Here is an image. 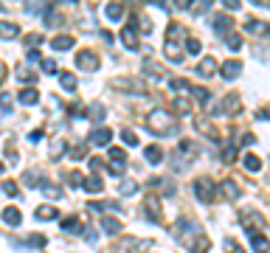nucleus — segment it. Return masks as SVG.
<instances>
[{"mask_svg": "<svg viewBox=\"0 0 270 253\" xmlns=\"http://www.w3.org/2000/svg\"><path fill=\"white\" fill-rule=\"evenodd\" d=\"M17 102L23 104V107H34V104L40 102V93H37L34 87H20V93H17Z\"/></svg>", "mask_w": 270, "mask_h": 253, "instance_id": "18", "label": "nucleus"}, {"mask_svg": "<svg viewBox=\"0 0 270 253\" xmlns=\"http://www.w3.org/2000/svg\"><path fill=\"white\" fill-rule=\"evenodd\" d=\"M183 45H186V51H189V54H194V56H197L200 51H203V45H200L197 37H186V40H183Z\"/></svg>", "mask_w": 270, "mask_h": 253, "instance_id": "42", "label": "nucleus"}, {"mask_svg": "<svg viewBox=\"0 0 270 253\" xmlns=\"http://www.w3.org/2000/svg\"><path fill=\"white\" fill-rule=\"evenodd\" d=\"M12 96L9 93H0V118H6V115H12Z\"/></svg>", "mask_w": 270, "mask_h": 253, "instance_id": "43", "label": "nucleus"}, {"mask_svg": "<svg viewBox=\"0 0 270 253\" xmlns=\"http://www.w3.org/2000/svg\"><path fill=\"white\" fill-rule=\"evenodd\" d=\"M118 192H121V197H135V194L141 192V186H138L135 180H121V188H118Z\"/></svg>", "mask_w": 270, "mask_h": 253, "instance_id": "32", "label": "nucleus"}, {"mask_svg": "<svg viewBox=\"0 0 270 253\" xmlns=\"http://www.w3.org/2000/svg\"><path fill=\"white\" fill-rule=\"evenodd\" d=\"M0 217H3V223L12 225V228H17V225H23V211L14 208V205H9V208L0 211Z\"/></svg>", "mask_w": 270, "mask_h": 253, "instance_id": "15", "label": "nucleus"}, {"mask_svg": "<svg viewBox=\"0 0 270 253\" xmlns=\"http://www.w3.org/2000/svg\"><path fill=\"white\" fill-rule=\"evenodd\" d=\"M197 130H200V133H203V135H208L211 141H220V135H217V130L208 124V121H203V118H200V121H197Z\"/></svg>", "mask_w": 270, "mask_h": 253, "instance_id": "41", "label": "nucleus"}, {"mask_svg": "<svg viewBox=\"0 0 270 253\" xmlns=\"http://www.w3.org/2000/svg\"><path fill=\"white\" fill-rule=\"evenodd\" d=\"M76 65L82 68V71L93 73V71H99V65H102V59H99V54H96V51L84 48V51H79V54H76Z\"/></svg>", "mask_w": 270, "mask_h": 253, "instance_id": "6", "label": "nucleus"}, {"mask_svg": "<svg viewBox=\"0 0 270 253\" xmlns=\"http://www.w3.org/2000/svg\"><path fill=\"white\" fill-rule=\"evenodd\" d=\"M87 141L93 146H110L113 144V130H110V126H96V130H90Z\"/></svg>", "mask_w": 270, "mask_h": 253, "instance_id": "8", "label": "nucleus"}, {"mask_svg": "<svg viewBox=\"0 0 270 253\" xmlns=\"http://www.w3.org/2000/svg\"><path fill=\"white\" fill-rule=\"evenodd\" d=\"M82 188H84V192H90V194H99L104 188V183H102V177H99V175H87Z\"/></svg>", "mask_w": 270, "mask_h": 253, "instance_id": "26", "label": "nucleus"}, {"mask_svg": "<svg viewBox=\"0 0 270 253\" xmlns=\"http://www.w3.org/2000/svg\"><path fill=\"white\" fill-rule=\"evenodd\" d=\"M225 245H228V247H231V253H245V250H242V247H239V245H234V242H231V239H228V242H225Z\"/></svg>", "mask_w": 270, "mask_h": 253, "instance_id": "61", "label": "nucleus"}, {"mask_svg": "<svg viewBox=\"0 0 270 253\" xmlns=\"http://www.w3.org/2000/svg\"><path fill=\"white\" fill-rule=\"evenodd\" d=\"M34 217L40 219V223H45V219H56V217H59V211H56L54 205H40Z\"/></svg>", "mask_w": 270, "mask_h": 253, "instance_id": "27", "label": "nucleus"}, {"mask_svg": "<svg viewBox=\"0 0 270 253\" xmlns=\"http://www.w3.org/2000/svg\"><path fill=\"white\" fill-rule=\"evenodd\" d=\"M102 231L107 236H115V234H121V223H118V219H113V217H104L102 219Z\"/></svg>", "mask_w": 270, "mask_h": 253, "instance_id": "30", "label": "nucleus"}, {"mask_svg": "<svg viewBox=\"0 0 270 253\" xmlns=\"http://www.w3.org/2000/svg\"><path fill=\"white\" fill-rule=\"evenodd\" d=\"M87 211H115V214H121V205L113 203V200H102V203H87Z\"/></svg>", "mask_w": 270, "mask_h": 253, "instance_id": "25", "label": "nucleus"}, {"mask_svg": "<svg viewBox=\"0 0 270 253\" xmlns=\"http://www.w3.org/2000/svg\"><path fill=\"white\" fill-rule=\"evenodd\" d=\"M3 172H6V166H3V161H0V175H3Z\"/></svg>", "mask_w": 270, "mask_h": 253, "instance_id": "64", "label": "nucleus"}, {"mask_svg": "<svg viewBox=\"0 0 270 253\" xmlns=\"http://www.w3.org/2000/svg\"><path fill=\"white\" fill-rule=\"evenodd\" d=\"M3 76H6V68L0 65V84H3Z\"/></svg>", "mask_w": 270, "mask_h": 253, "instance_id": "63", "label": "nucleus"}, {"mask_svg": "<svg viewBox=\"0 0 270 253\" xmlns=\"http://www.w3.org/2000/svg\"><path fill=\"white\" fill-rule=\"evenodd\" d=\"M239 219H242V225L253 223V225H259V228H262V225H264V219L259 217L256 211H242V214H239Z\"/></svg>", "mask_w": 270, "mask_h": 253, "instance_id": "38", "label": "nucleus"}, {"mask_svg": "<svg viewBox=\"0 0 270 253\" xmlns=\"http://www.w3.org/2000/svg\"><path fill=\"white\" fill-rule=\"evenodd\" d=\"M17 34H20V25L17 23H6V20L0 23V37H3V40H14Z\"/></svg>", "mask_w": 270, "mask_h": 253, "instance_id": "29", "label": "nucleus"}, {"mask_svg": "<svg viewBox=\"0 0 270 253\" xmlns=\"http://www.w3.org/2000/svg\"><path fill=\"white\" fill-rule=\"evenodd\" d=\"M82 239H87V242H96L99 236H96V231H93V228H82Z\"/></svg>", "mask_w": 270, "mask_h": 253, "instance_id": "57", "label": "nucleus"}, {"mask_svg": "<svg viewBox=\"0 0 270 253\" xmlns=\"http://www.w3.org/2000/svg\"><path fill=\"white\" fill-rule=\"evenodd\" d=\"M141 71H144L146 76H152V79H155V82H161V79H169V76H166V71H163V68L158 65V62H152V59H146Z\"/></svg>", "mask_w": 270, "mask_h": 253, "instance_id": "21", "label": "nucleus"}, {"mask_svg": "<svg viewBox=\"0 0 270 253\" xmlns=\"http://www.w3.org/2000/svg\"><path fill=\"white\" fill-rule=\"evenodd\" d=\"M104 115H107V110H104V104L93 102V104H90V107H87V118H90V121H93V124H99V126H102Z\"/></svg>", "mask_w": 270, "mask_h": 253, "instance_id": "23", "label": "nucleus"}, {"mask_svg": "<svg viewBox=\"0 0 270 253\" xmlns=\"http://www.w3.org/2000/svg\"><path fill=\"white\" fill-rule=\"evenodd\" d=\"M40 42H42V34H28V37H25V45H28V51L37 48Z\"/></svg>", "mask_w": 270, "mask_h": 253, "instance_id": "53", "label": "nucleus"}, {"mask_svg": "<svg viewBox=\"0 0 270 253\" xmlns=\"http://www.w3.org/2000/svg\"><path fill=\"white\" fill-rule=\"evenodd\" d=\"M59 225H62V231H65V234H68V231H71V234H82V225H79L76 217H65Z\"/></svg>", "mask_w": 270, "mask_h": 253, "instance_id": "37", "label": "nucleus"}, {"mask_svg": "<svg viewBox=\"0 0 270 253\" xmlns=\"http://www.w3.org/2000/svg\"><path fill=\"white\" fill-rule=\"evenodd\" d=\"M121 42H124L127 51H138V23H135V17L130 20V25L121 28Z\"/></svg>", "mask_w": 270, "mask_h": 253, "instance_id": "7", "label": "nucleus"}, {"mask_svg": "<svg viewBox=\"0 0 270 253\" xmlns=\"http://www.w3.org/2000/svg\"><path fill=\"white\" fill-rule=\"evenodd\" d=\"M197 155H200V146L194 144V141H180L172 152V169L174 172H186V169L197 161Z\"/></svg>", "mask_w": 270, "mask_h": 253, "instance_id": "2", "label": "nucleus"}, {"mask_svg": "<svg viewBox=\"0 0 270 253\" xmlns=\"http://www.w3.org/2000/svg\"><path fill=\"white\" fill-rule=\"evenodd\" d=\"M40 65H42V71H45V73H56V62L54 59H42Z\"/></svg>", "mask_w": 270, "mask_h": 253, "instance_id": "54", "label": "nucleus"}, {"mask_svg": "<svg viewBox=\"0 0 270 253\" xmlns=\"http://www.w3.org/2000/svg\"><path fill=\"white\" fill-rule=\"evenodd\" d=\"M73 45H76V40H73L71 34H59V37L51 40V48H54V51H71Z\"/></svg>", "mask_w": 270, "mask_h": 253, "instance_id": "22", "label": "nucleus"}, {"mask_svg": "<svg viewBox=\"0 0 270 253\" xmlns=\"http://www.w3.org/2000/svg\"><path fill=\"white\" fill-rule=\"evenodd\" d=\"M222 6L228 9V12H239V9H242V3H239V0H225Z\"/></svg>", "mask_w": 270, "mask_h": 253, "instance_id": "58", "label": "nucleus"}, {"mask_svg": "<svg viewBox=\"0 0 270 253\" xmlns=\"http://www.w3.org/2000/svg\"><path fill=\"white\" fill-rule=\"evenodd\" d=\"M146 130H149L152 135H158V138H172V135L180 133V121L174 118L169 110L155 107L149 115H146Z\"/></svg>", "mask_w": 270, "mask_h": 253, "instance_id": "1", "label": "nucleus"}, {"mask_svg": "<svg viewBox=\"0 0 270 253\" xmlns=\"http://www.w3.org/2000/svg\"><path fill=\"white\" fill-rule=\"evenodd\" d=\"M222 40H225V45H228L231 51H239V48H242V37L236 34V31H231V34H225V37H222Z\"/></svg>", "mask_w": 270, "mask_h": 253, "instance_id": "40", "label": "nucleus"}, {"mask_svg": "<svg viewBox=\"0 0 270 253\" xmlns=\"http://www.w3.org/2000/svg\"><path fill=\"white\" fill-rule=\"evenodd\" d=\"M172 107H174V110H177V113H180V115H189V110H192V104H189V99L177 96V99H174V102H172Z\"/></svg>", "mask_w": 270, "mask_h": 253, "instance_id": "44", "label": "nucleus"}, {"mask_svg": "<svg viewBox=\"0 0 270 253\" xmlns=\"http://www.w3.org/2000/svg\"><path fill=\"white\" fill-rule=\"evenodd\" d=\"M68 183H71L73 188H82L84 186V177L79 175V172H71V175H68Z\"/></svg>", "mask_w": 270, "mask_h": 253, "instance_id": "50", "label": "nucleus"}, {"mask_svg": "<svg viewBox=\"0 0 270 253\" xmlns=\"http://www.w3.org/2000/svg\"><path fill=\"white\" fill-rule=\"evenodd\" d=\"M251 144H256V138H253L251 133H245L242 135V146H251Z\"/></svg>", "mask_w": 270, "mask_h": 253, "instance_id": "60", "label": "nucleus"}, {"mask_svg": "<svg viewBox=\"0 0 270 253\" xmlns=\"http://www.w3.org/2000/svg\"><path fill=\"white\" fill-rule=\"evenodd\" d=\"M107 157H110V166L127 169V152L121 146H107Z\"/></svg>", "mask_w": 270, "mask_h": 253, "instance_id": "16", "label": "nucleus"}, {"mask_svg": "<svg viewBox=\"0 0 270 253\" xmlns=\"http://www.w3.org/2000/svg\"><path fill=\"white\" fill-rule=\"evenodd\" d=\"M194 197L200 203H214L217 200V183L211 177H197L194 180Z\"/></svg>", "mask_w": 270, "mask_h": 253, "instance_id": "4", "label": "nucleus"}, {"mask_svg": "<svg viewBox=\"0 0 270 253\" xmlns=\"http://www.w3.org/2000/svg\"><path fill=\"white\" fill-rule=\"evenodd\" d=\"M121 141H124L127 146H138L141 141H138V133H132V130H124V133H121Z\"/></svg>", "mask_w": 270, "mask_h": 253, "instance_id": "47", "label": "nucleus"}, {"mask_svg": "<svg viewBox=\"0 0 270 253\" xmlns=\"http://www.w3.org/2000/svg\"><path fill=\"white\" fill-rule=\"evenodd\" d=\"M28 138H31V141H42V133H40V130H34V133H31Z\"/></svg>", "mask_w": 270, "mask_h": 253, "instance_id": "62", "label": "nucleus"}, {"mask_svg": "<svg viewBox=\"0 0 270 253\" xmlns=\"http://www.w3.org/2000/svg\"><path fill=\"white\" fill-rule=\"evenodd\" d=\"M25 62H31V65H37V62H40V51H37V48H31L28 54H25Z\"/></svg>", "mask_w": 270, "mask_h": 253, "instance_id": "56", "label": "nucleus"}, {"mask_svg": "<svg viewBox=\"0 0 270 253\" xmlns=\"http://www.w3.org/2000/svg\"><path fill=\"white\" fill-rule=\"evenodd\" d=\"M214 28L220 31L222 37H225V31L231 34V17H217V20H214Z\"/></svg>", "mask_w": 270, "mask_h": 253, "instance_id": "46", "label": "nucleus"}, {"mask_svg": "<svg viewBox=\"0 0 270 253\" xmlns=\"http://www.w3.org/2000/svg\"><path fill=\"white\" fill-rule=\"evenodd\" d=\"M217 192H220V194H217V197H225V200H228V203H236V200L242 197L239 186H236L234 180H222L220 186H217Z\"/></svg>", "mask_w": 270, "mask_h": 253, "instance_id": "9", "label": "nucleus"}, {"mask_svg": "<svg viewBox=\"0 0 270 253\" xmlns=\"http://www.w3.org/2000/svg\"><path fill=\"white\" fill-rule=\"evenodd\" d=\"M71 157H84V144H76L71 149Z\"/></svg>", "mask_w": 270, "mask_h": 253, "instance_id": "59", "label": "nucleus"}, {"mask_svg": "<svg viewBox=\"0 0 270 253\" xmlns=\"http://www.w3.org/2000/svg\"><path fill=\"white\" fill-rule=\"evenodd\" d=\"M144 214H146V219L149 223H161V203H158V197L155 194H149V197L144 200Z\"/></svg>", "mask_w": 270, "mask_h": 253, "instance_id": "10", "label": "nucleus"}, {"mask_svg": "<svg viewBox=\"0 0 270 253\" xmlns=\"http://www.w3.org/2000/svg\"><path fill=\"white\" fill-rule=\"evenodd\" d=\"M211 115H236L242 113V104H239V96L236 93H231V96L220 99V104H208Z\"/></svg>", "mask_w": 270, "mask_h": 253, "instance_id": "3", "label": "nucleus"}, {"mask_svg": "<svg viewBox=\"0 0 270 253\" xmlns=\"http://www.w3.org/2000/svg\"><path fill=\"white\" fill-rule=\"evenodd\" d=\"M214 73H217V62H214V56H203V59L197 62V76L211 79Z\"/></svg>", "mask_w": 270, "mask_h": 253, "instance_id": "17", "label": "nucleus"}, {"mask_svg": "<svg viewBox=\"0 0 270 253\" xmlns=\"http://www.w3.org/2000/svg\"><path fill=\"white\" fill-rule=\"evenodd\" d=\"M104 17H107L110 23H121V20H124V3H107V6H104Z\"/></svg>", "mask_w": 270, "mask_h": 253, "instance_id": "19", "label": "nucleus"}, {"mask_svg": "<svg viewBox=\"0 0 270 253\" xmlns=\"http://www.w3.org/2000/svg\"><path fill=\"white\" fill-rule=\"evenodd\" d=\"M110 87H113V90H124V93H138V96H146L144 82H141V79H132V76L110 79Z\"/></svg>", "mask_w": 270, "mask_h": 253, "instance_id": "5", "label": "nucleus"}, {"mask_svg": "<svg viewBox=\"0 0 270 253\" xmlns=\"http://www.w3.org/2000/svg\"><path fill=\"white\" fill-rule=\"evenodd\" d=\"M17 82H20V87H34L37 76L31 71H23V68H20V71H17Z\"/></svg>", "mask_w": 270, "mask_h": 253, "instance_id": "36", "label": "nucleus"}, {"mask_svg": "<svg viewBox=\"0 0 270 253\" xmlns=\"http://www.w3.org/2000/svg\"><path fill=\"white\" fill-rule=\"evenodd\" d=\"M144 157L152 163V166H158V163L163 161V149H161V146H146V149H144Z\"/></svg>", "mask_w": 270, "mask_h": 253, "instance_id": "31", "label": "nucleus"}, {"mask_svg": "<svg viewBox=\"0 0 270 253\" xmlns=\"http://www.w3.org/2000/svg\"><path fill=\"white\" fill-rule=\"evenodd\" d=\"M23 9L28 14H40V12H45V9H48V3H23Z\"/></svg>", "mask_w": 270, "mask_h": 253, "instance_id": "48", "label": "nucleus"}, {"mask_svg": "<svg viewBox=\"0 0 270 253\" xmlns=\"http://www.w3.org/2000/svg\"><path fill=\"white\" fill-rule=\"evenodd\" d=\"M45 25H48V28H56V25H62V14L59 12H54V6H51L48 3V9H45Z\"/></svg>", "mask_w": 270, "mask_h": 253, "instance_id": "28", "label": "nucleus"}, {"mask_svg": "<svg viewBox=\"0 0 270 253\" xmlns=\"http://www.w3.org/2000/svg\"><path fill=\"white\" fill-rule=\"evenodd\" d=\"M169 87H172L174 93H180V90H189V82H183V79H169Z\"/></svg>", "mask_w": 270, "mask_h": 253, "instance_id": "49", "label": "nucleus"}, {"mask_svg": "<svg viewBox=\"0 0 270 253\" xmlns=\"http://www.w3.org/2000/svg\"><path fill=\"white\" fill-rule=\"evenodd\" d=\"M189 96H192L197 104H203V107L211 104V93H208V87H203V84H189Z\"/></svg>", "mask_w": 270, "mask_h": 253, "instance_id": "14", "label": "nucleus"}, {"mask_svg": "<svg viewBox=\"0 0 270 253\" xmlns=\"http://www.w3.org/2000/svg\"><path fill=\"white\" fill-rule=\"evenodd\" d=\"M163 56H166L169 62H183V51H180V45L177 42H163Z\"/></svg>", "mask_w": 270, "mask_h": 253, "instance_id": "20", "label": "nucleus"}, {"mask_svg": "<svg viewBox=\"0 0 270 253\" xmlns=\"http://www.w3.org/2000/svg\"><path fill=\"white\" fill-rule=\"evenodd\" d=\"M0 188H3L6 197H20V186L14 180H3V186H0Z\"/></svg>", "mask_w": 270, "mask_h": 253, "instance_id": "45", "label": "nucleus"}, {"mask_svg": "<svg viewBox=\"0 0 270 253\" xmlns=\"http://www.w3.org/2000/svg\"><path fill=\"white\" fill-rule=\"evenodd\" d=\"M222 157H225V161H234V157H236V146L234 144H225V146H222Z\"/></svg>", "mask_w": 270, "mask_h": 253, "instance_id": "52", "label": "nucleus"}, {"mask_svg": "<svg viewBox=\"0 0 270 253\" xmlns=\"http://www.w3.org/2000/svg\"><path fill=\"white\" fill-rule=\"evenodd\" d=\"M217 71H220V76H222V79H239V73H242V62H239V59H225L220 68H217Z\"/></svg>", "mask_w": 270, "mask_h": 253, "instance_id": "11", "label": "nucleus"}, {"mask_svg": "<svg viewBox=\"0 0 270 253\" xmlns=\"http://www.w3.org/2000/svg\"><path fill=\"white\" fill-rule=\"evenodd\" d=\"M40 192L45 194V197H51V200H59V197H62V188H56L54 183H48V180L40 186Z\"/></svg>", "mask_w": 270, "mask_h": 253, "instance_id": "39", "label": "nucleus"}, {"mask_svg": "<svg viewBox=\"0 0 270 253\" xmlns=\"http://www.w3.org/2000/svg\"><path fill=\"white\" fill-rule=\"evenodd\" d=\"M59 84H62V90L73 93V90H76V76H73V73H68V71H62L59 73Z\"/></svg>", "mask_w": 270, "mask_h": 253, "instance_id": "33", "label": "nucleus"}, {"mask_svg": "<svg viewBox=\"0 0 270 253\" xmlns=\"http://www.w3.org/2000/svg\"><path fill=\"white\" fill-rule=\"evenodd\" d=\"M177 40H186V31L180 28L177 23H172V25L166 28V42H177Z\"/></svg>", "mask_w": 270, "mask_h": 253, "instance_id": "35", "label": "nucleus"}, {"mask_svg": "<svg viewBox=\"0 0 270 253\" xmlns=\"http://www.w3.org/2000/svg\"><path fill=\"white\" fill-rule=\"evenodd\" d=\"M192 9H197L194 14H200V12H208V9H211V0H203V3H192Z\"/></svg>", "mask_w": 270, "mask_h": 253, "instance_id": "55", "label": "nucleus"}, {"mask_svg": "<svg viewBox=\"0 0 270 253\" xmlns=\"http://www.w3.org/2000/svg\"><path fill=\"white\" fill-rule=\"evenodd\" d=\"M248 242H251L253 253H267L270 250V239L264 234H259V231H248Z\"/></svg>", "mask_w": 270, "mask_h": 253, "instance_id": "12", "label": "nucleus"}, {"mask_svg": "<svg viewBox=\"0 0 270 253\" xmlns=\"http://www.w3.org/2000/svg\"><path fill=\"white\" fill-rule=\"evenodd\" d=\"M245 31L248 34H256V37H270V23L267 20L251 17V20H245Z\"/></svg>", "mask_w": 270, "mask_h": 253, "instance_id": "13", "label": "nucleus"}, {"mask_svg": "<svg viewBox=\"0 0 270 253\" xmlns=\"http://www.w3.org/2000/svg\"><path fill=\"white\" fill-rule=\"evenodd\" d=\"M90 175H99V169H104V161L102 157H90Z\"/></svg>", "mask_w": 270, "mask_h": 253, "instance_id": "51", "label": "nucleus"}, {"mask_svg": "<svg viewBox=\"0 0 270 253\" xmlns=\"http://www.w3.org/2000/svg\"><path fill=\"white\" fill-rule=\"evenodd\" d=\"M242 166H245L248 172H251V175L262 172V161H259V157L253 155V152H245V155H242Z\"/></svg>", "mask_w": 270, "mask_h": 253, "instance_id": "24", "label": "nucleus"}, {"mask_svg": "<svg viewBox=\"0 0 270 253\" xmlns=\"http://www.w3.org/2000/svg\"><path fill=\"white\" fill-rule=\"evenodd\" d=\"M23 183H25V186H42V183H45V177H42V172L31 169V172H25V175H23Z\"/></svg>", "mask_w": 270, "mask_h": 253, "instance_id": "34", "label": "nucleus"}]
</instances>
